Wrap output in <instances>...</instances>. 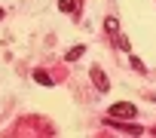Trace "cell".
<instances>
[{"instance_id":"1","label":"cell","mask_w":156,"mask_h":138,"mask_svg":"<svg viewBox=\"0 0 156 138\" xmlns=\"http://www.w3.org/2000/svg\"><path fill=\"white\" fill-rule=\"evenodd\" d=\"M110 117H113V120L129 123V120H135V117H138V107H135L132 101H116V104L110 107Z\"/></svg>"},{"instance_id":"2","label":"cell","mask_w":156,"mask_h":138,"mask_svg":"<svg viewBox=\"0 0 156 138\" xmlns=\"http://www.w3.org/2000/svg\"><path fill=\"white\" fill-rule=\"evenodd\" d=\"M89 77H92V83H95V89H98V92H110V80H107V74L101 71L98 64H92Z\"/></svg>"},{"instance_id":"3","label":"cell","mask_w":156,"mask_h":138,"mask_svg":"<svg viewBox=\"0 0 156 138\" xmlns=\"http://www.w3.org/2000/svg\"><path fill=\"white\" fill-rule=\"evenodd\" d=\"M34 83H40V86H52V77L43 71V67H37V71H34Z\"/></svg>"},{"instance_id":"4","label":"cell","mask_w":156,"mask_h":138,"mask_svg":"<svg viewBox=\"0 0 156 138\" xmlns=\"http://www.w3.org/2000/svg\"><path fill=\"white\" fill-rule=\"evenodd\" d=\"M58 9H61V13L76 16V0H58Z\"/></svg>"},{"instance_id":"5","label":"cell","mask_w":156,"mask_h":138,"mask_svg":"<svg viewBox=\"0 0 156 138\" xmlns=\"http://www.w3.org/2000/svg\"><path fill=\"white\" fill-rule=\"evenodd\" d=\"M83 52H86V46H83V43H80V46H70V49H67V61L83 58Z\"/></svg>"},{"instance_id":"6","label":"cell","mask_w":156,"mask_h":138,"mask_svg":"<svg viewBox=\"0 0 156 138\" xmlns=\"http://www.w3.org/2000/svg\"><path fill=\"white\" fill-rule=\"evenodd\" d=\"M104 31H107V34H116V31H119V22H116L113 16H107V19H104Z\"/></svg>"},{"instance_id":"7","label":"cell","mask_w":156,"mask_h":138,"mask_svg":"<svg viewBox=\"0 0 156 138\" xmlns=\"http://www.w3.org/2000/svg\"><path fill=\"white\" fill-rule=\"evenodd\" d=\"M113 43H116V46H119V49H122V52H129V40H126V37H122V34H119V31H116V34H113Z\"/></svg>"},{"instance_id":"8","label":"cell","mask_w":156,"mask_h":138,"mask_svg":"<svg viewBox=\"0 0 156 138\" xmlns=\"http://www.w3.org/2000/svg\"><path fill=\"white\" fill-rule=\"evenodd\" d=\"M132 67H135V71H141V74L147 71V67H144V61H141V58H135V55H132Z\"/></svg>"},{"instance_id":"9","label":"cell","mask_w":156,"mask_h":138,"mask_svg":"<svg viewBox=\"0 0 156 138\" xmlns=\"http://www.w3.org/2000/svg\"><path fill=\"white\" fill-rule=\"evenodd\" d=\"M153 135H156V129H153Z\"/></svg>"},{"instance_id":"10","label":"cell","mask_w":156,"mask_h":138,"mask_svg":"<svg viewBox=\"0 0 156 138\" xmlns=\"http://www.w3.org/2000/svg\"><path fill=\"white\" fill-rule=\"evenodd\" d=\"M153 101H156V95H153Z\"/></svg>"}]
</instances>
